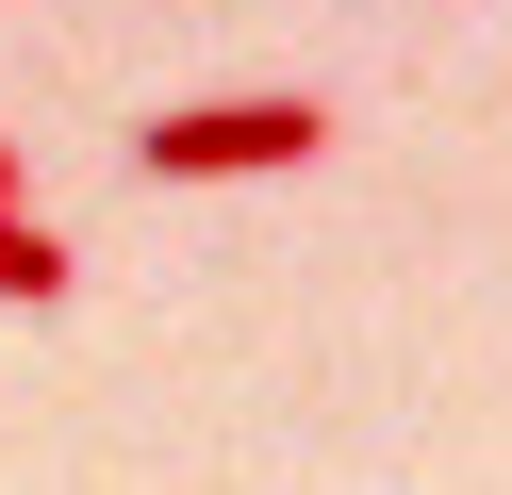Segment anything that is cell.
<instances>
[{
	"mask_svg": "<svg viewBox=\"0 0 512 495\" xmlns=\"http://www.w3.org/2000/svg\"><path fill=\"white\" fill-rule=\"evenodd\" d=\"M314 149H331V116H314V99H182V116L133 132L149 182H248V165H314Z\"/></svg>",
	"mask_w": 512,
	"mask_h": 495,
	"instance_id": "1",
	"label": "cell"
},
{
	"mask_svg": "<svg viewBox=\"0 0 512 495\" xmlns=\"http://www.w3.org/2000/svg\"><path fill=\"white\" fill-rule=\"evenodd\" d=\"M0 314H67V231L50 215H0Z\"/></svg>",
	"mask_w": 512,
	"mask_h": 495,
	"instance_id": "2",
	"label": "cell"
},
{
	"mask_svg": "<svg viewBox=\"0 0 512 495\" xmlns=\"http://www.w3.org/2000/svg\"><path fill=\"white\" fill-rule=\"evenodd\" d=\"M0 215H34V182H17V149H0Z\"/></svg>",
	"mask_w": 512,
	"mask_h": 495,
	"instance_id": "3",
	"label": "cell"
}]
</instances>
